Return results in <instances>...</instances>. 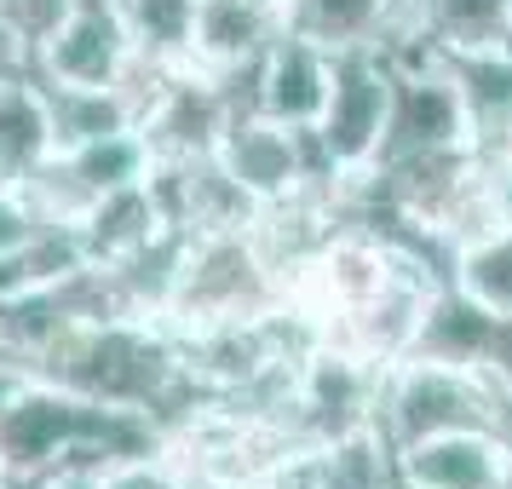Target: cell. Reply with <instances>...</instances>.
Returning <instances> with one entry per match:
<instances>
[{"label": "cell", "instance_id": "obj_6", "mask_svg": "<svg viewBox=\"0 0 512 489\" xmlns=\"http://www.w3.org/2000/svg\"><path fill=\"white\" fill-rule=\"evenodd\" d=\"M392 461L409 489H512V438L501 432H438L392 449Z\"/></svg>", "mask_w": 512, "mask_h": 489}, {"label": "cell", "instance_id": "obj_14", "mask_svg": "<svg viewBox=\"0 0 512 489\" xmlns=\"http://www.w3.org/2000/svg\"><path fill=\"white\" fill-rule=\"evenodd\" d=\"M392 18L397 0H282V29L323 52L380 47Z\"/></svg>", "mask_w": 512, "mask_h": 489}, {"label": "cell", "instance_id": "obj_21", "mask_svg": "<svg viewBox=\"0 0 512 489\" xmlns=\"http://www.w3.org/2000/svg\"><path fill=\"white\" fill-rule=\"evenodd\" d=\"M98 472H104V455H70V461L47 466L35 489H98Z\"/></svg>", "mask_w": 512, "mask_h": 489}, {"label": "cell", "instance_id": "obj_17", "mask_svg": "<svg viewBox=\"0 0 512 489\" xmlns=\"http://www.w3.org/2000/svg\"><path fill=\"white\" fill-rule=\"evenodd\" d=\"M121 18H127L133 52H139L144 64H162V70L190 64L196 0H121Z\"/></svg>", "mask_w": 512, "mask_h": 489}, {"label": "cell", "instance_id": "obj_19", "mask_svg": "<svg viewBox=\"0 0 512 489\" xmlns=\"http://www.w3.org/2000/svg\"><path fill=\"white\" fill-rule=\"evenodd\" d=\"M185 461L156 443V449H139V455H116V461H104L98 472V489H185Z\"/></svg>", "mask_w": 512, "mask_h": 489}, {"label": "cell", "instance_id": "obj_28", "mask_svg": "<svg viewBox=\"0 0 512 489\" xmlns=\"http://www.w3.org/2000/svg\"><path fill=\"white\" fill-rule=\"evenodd\" d=\"M0 185H6V179H0Z\"/></svg>", "mask_w": 512, "mask_h": 489}, {"label": "cell", "instance_id": "obj_20", "mask_svg": "<svg viewBox=\"0 0 512 489\" xmlns=\"http://www.w3.org/2000/svg\"><path fill=\"white\" fill-rule=\"evenodd\" d=\"M35 231H41V219H35V208L24 202V190L0 185V254H24Z\"/></svg>", "mask_w": 512, "mask_h": 489}, {"label": "cell", "instance_id": "obj_23", "mask_svg": "<svg viewBox=\"0 0 512 489\" xmlns=\"http://www.w3.org/2000/svg\"><path fill=\"white\" fill-rule=\"evenodd\" d=\"M12 70H35V64H29V52L18 47L6 29H0V75H12Z\"/></svg>", "mask_w": 512, "mask_h": 489}, {"label": "cell", "instance_id": "obj_5", "mask_svg": "<svg viewBox=\"0 0 512 489\" xmlns=\"http://www.w3.org/2000/svg\"><path fill=\"white\" fill-rule=\"evenodd\" d=\"M225 121H231V104L219 93V81L196 64H179L144 98L139 139L150 150V162H190V156H213Z\"/></svg>", "mask_w": 512, "mask_h": 489}, {"label": "cell", "instance_id": "obj_2", "mask_svg": "<svg viewBox=\"0 0 512 489\" xmlns=\"http://www.w3.org/2000/svg\"><path fill=\"white\" fill-rule=\"evenodd\" d=\"M282 305H288L282 277L265 265L254 231L236 225V231H202V236L185 242L167 323L173 328L248 323V317H271V311H282Z\"/></svg>", "mask_w": 512, "mask_h": 489}, {"label": "cell", "instance_id": "obj_27", "mask_svg": "<svg viewBox=\"0 0 512 489\" xmlns=\"http://www.w3.org/2000/svg\"><path fill=\"white\" fill-rule=\"evenodd\" d=\"M392 489H409V484H392Z\"/></svg>", "mask_w": 512, "mask_h": 489}, {"label": "cell", "instance_id": "obj_24", "mask_svg": "<svg viewBox=\"0 0 512 489\" xmlns=\"http://www.w3.org/2000/svg\"><path fill=\"white\" fill-rule=\"evenodd\" d=\"M501 150H507V156H512V133H507V144H501Z\"/></svg>", "mask_w": 512, "mask_h": 489}, {"label": "cell", "instance_id": "obj_1", "mask_svg": "<svg viewBox=\"0 0 512 489\" xmlns=\"http://www.w3.org/2000/svg\"><path fill=\"white\" fill-rule=\"evenodd\" d=\"M374 426L392 449L438 438V432H501V438H512V409L484 369L403 357V363L380 374Z\"/></svg>", "mask_w": 512, "mask_h": 489}, {"label": "cell", "instance_id": "obj_10", "mask_svg": "<svg viewBox=\"0 0 512 489\" xmlns=\"http://www.w3.org/2000/svg\"><path fill=\"white\" fill-rule=\"evenodd\" d=\"M392 29L420 41L426 52L507 47L512 0H397Z\"/></svg>", "mask_w": 512, "mask_h": 489}, {"label": "cell", "instance_id": "obj_13", "mask_svg": "<svg viewBox=\"0 0 512 489\" xmlns=\"http://www.w3.org/2000/svg\"><path fill=\"white\" fill-rule=\"evenodd\" d=\"M156 231H173L162 225V213L150 202V185H121L110 196H98L93 208L75 219V236H81V248H87V265H116L127 259L133 248H144Z\"/></svg>", "mask_w": 512, "mask_h": 489}, {"label": "cell", "instance_id": "obj_25", "mask_svg": "<svg viewBox=\"0 0 512 489\" xmlns=\"http://www.w3.org/2000/svg\"><path fill=\"white\" fill-rule=\"evenodd\" d=\"M265 6H277V12H282V0H265Z\"/></svg>", "mask_w": 512, "mask_h": 489}, {"label": "cell", "instance_id": "obj_12", "mask_svg": "<svg viewBox=\"0 0 512 489\" xmlns=\"http://www.w3.org/2000/svg\"><path fill=\"white\" fill-rule=\"evenodd\" d=\"M52 150V116H47V87L35 70L0 75V179L18 185Z\"/></svg>", "mask_w": 512, "mask_h": 489}, {"label": "cell", "instance_id": "obj_7", "mask_svg": "<svg viewBox=\"0 0 512 489\" xmlns=\"http://www.w3.org/2000/svg\"><path fill=\"white\" fill-rule=\"evenodd\" d=\"M438 70L461 104L466 144L472 150H501L512 133V47H472L438 52Z\"/></svg>", "mask_w": 512, "mask_h": 489}, {"label": "cell", "instance_id": "obj_8", "mask_svg": "<svg viewBox=\"0 0 512 489\" xmlns=\"http://www.w3.org/2000/svg\"><path fill=\"white\" fill-rule=\"evenodd\" d=\"M282 12L265 0H196L190 64L208 75H248L277 41Z\"/></svg>", "mask_w": 512, "mask_h": 489}, {"label": "cell", "instance_id": "obj_18", "mask_svg": "<svg viewBox=\"0 0 512 489\" xmlns=\"http://www.w3.org/2000/svg\"><path fill=\"white\" fill-rule=\"evenodd\" d=\"M449 282L472 305H484L489 317H512V231H489L461 242L455 265H449Z\"/></svg>", "mask_w": 512, "mask_h": 489}, {"label": "cell", "instance_id": "obj_3", "mask_svg": "<svg viewBox=\"0 0 512 489\" xmlns=\"http://www.w3.org/2000/svg\"><path fill=\"white\" fill-rule=\"evenodd\" d=\"M386 116H392V58L380 47L328 52V98L311 133L328 150L340 179H363L374 167L380 139H386Z\"/></svg>", "mask_w": 512, "mask_h": 489}, {"label": "cell", "instance_id": "obj_4", "mask_svg": "<svg viewBox=\"0 0 512 489\" xmlns=\"http://www.w3.org/2000/svg\"><path fill=\"white\" fill-rule=\"evenodd\" d=\"M29 64L47 87H121L139 64L121 0H70Z\"/></svg>", "mask_w": 512, "mask_h": 489}, {"label": "cell", "instance_id": "obj_22", "mask_svg": "<svg viewBox=\"0 0 512 489\" xmlns=\"http://www.w3.org/2000/svg\"><path fill=\"white\" fill-rule=\"evenodd\" d=\"M484 374L495 380V392L507 397V409H512V317H501V328H495V340H489Z\"/></svg>", "mask_w": 512, "mask_h": 489}, {"label": "cell", "instance_id": "obj_9", "mask_svg": "<svg viewBox=\"0 0 512 489\" xmlns=\"http://www.w3.org/2000/svg\"><path fill=\"white\" fill-rule=\"evenodd\" d=\"M328 98V52L277 29V41L254 64V110L282 127H311Z\"/></svg>", "mask_w": 512, "mask_h": 489}, {"label": "cell", "instance_id": "obj_11", "mask_svg": "<svg viewBox=\"0 0 512 489\" xmlns=\"http://www.w3.org/2000/svg\"><path fill=\"white\" fill-rule=\"evenodd\" d=\"M501 317H489L484 305H472L455 282H438L426 317H420L415 351L409 357H432V363H455V369H484L489 340H495Z\"/></svg>", "mask_w": 512, "mask_h": 489}, {"label": "cell", "instance_id": "obj_15", "mask_svg": "<svg viewBox=\"0 0 512 489\" xmlns=\"http://www.w3.org/2000/svg\"><path fill=\"white\" fill-rule=\"evenodd\" d=\"M47 116H52V144L70 150V144L104 139V133H121V127H139V98L127 87H47Z\"/></svg>", "mask_w": 512, "mask_h": 489}, {"label": "cell", "instance_id": "obj_26", "mask_svg": "<svg viewBox=\"0 0 512 489\" xmlns=\"http://www.w3.org/2000/svg\"><path fill=\"white\" fill-rule=\"evenodd\" d=\"M507 47H512V29H507Z\"/></svg>", "mask_w": 512, "mask_h": 489}, {"label": "cell", "instance_id": "obj_16", "mask_svg": "<svg viewBox=\"0 0 512 489\" xmlns=\"http://www.w3.org/2000/svg\"><path fill=\"white\" fill-rule=\"evenodd\" d=\"M64 167H70L81 190L87 196H110L121 185H139L144 173H150V150H144L139 127H121V133H104V139H87V144H70V150H58Z\"/></svg>", "mask_w": 512, "mask_h": 489}]
</instances>
